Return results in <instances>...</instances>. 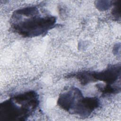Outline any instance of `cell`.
<instances>
[{"instance_id":"obj_7","label":"cell","mask_w":121,"mask_h":121,"mask_svg":"<svg viewBox=\"0 0 121 121\" xmlns=\"http://www.w3.org/2000/svg\"><path fill=\"white\" fill-rule=\"evenodd\" d=\"M120 0L115 1L113 3L114 7L112 11V14L114 19L117 21L120 20V7L121 3Z\"/></svg>"},{"instance_id":"obj_3","label":"cell","mask_w":121,"mask_h":121,"mask_svg":"<svg viewBox=\"0 0 121 121\" xmlns=\"http://www.w3.org/2000/svg\"><path fill=\"white\" fill-rule=\"evenodd\" d=\"M96 97H84L80 91L74 99L68 112L81 117H87L100 106Z\"/></svg>"},{"instance_id":"obj_5","label":"cell","mask_w":121,"mask_h":121,"mask_svg":"<svg viewBox=\"0 0 121 121\" xmlns=\"http://www.w3.org/2000/svg\"><path fill=\"white\" fill-rule=\"evenodd\" d=\"M98 89L102 93L103 95H110L118 93L121 91V86H112L106 84L105 85L102 84H98L95 85Z\"/></svg>"},{"instance_id":"obj_1","label":"cell","mask_w":121,"mask_h":121,"mask_svg":"<svg viewBox=\"0 0 121 121\" xmlns=\"http://www.w3.org/2000/svg\"><path fill=\"white\" fill-rule=\"evenodd\" d=\"M11 20L12 30L24 37L45 35L54 27L56 22V18L54 16H42L38 9L35 6L15 11Z\"/></svg>"},{"instance_id":"obj_2","label":"cell","mask_w":121,"mask_h":121,"mask_svg":"<svg viewBox=\"0 0 121 121\" xmlns=\"http://www.w3.org/2000/svg\"><path fill=\"white\" fill-rule=\"evenodd\" d=\"M38 94L33 90L15 95L0 104V120H26L38 106Z\"/></svg>"},{"instance_id":"obj_4","label":"cell","mask_w":121,"mask_h":121,"mask_svg":"<svg viewBox=\"0 0 121 121\" xmlns=\"http://www.w3.org/2000/svg\"><path fill=\"white\" fill-rule=\"evenodd\" d=\"M121 69V65L115 64L111 65L101 71H86L88 83L102 81L106 84L112 85L120 78Z\"/></svg>"},{"instance_id":"obj_6","label":"cell","mask_w":121,"mask_h":121,"mask_svg":"<svg viewBox=\"0 0 121 121\" xmlns=\"http://www.w3.org/2000/svg\"><path fill=\"white\" fill-rule=\"evenodd\" d=\"M114 1L111 0H98L95 1V7L101 11L106 10L113 5Z\"/></svg>"}]
</instances>
